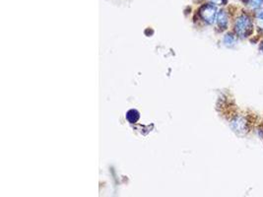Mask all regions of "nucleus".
Wrapping results in <instances>:
<instances>
[{
  "label": "nucleus",
  "instance_id": "1",
  "mask_svg": "<svg viewBox=\"0 0 263 197\" xmlns=\"http://www.w3.org/2000/svg\"><path fill=\"white\" fill-rule=\"evenodd\" d=\"M253 28H254L253 14L248 12L247 10L239 13L234 23V30L238 37L246 38L251 36Z\"/></svg>",
  "mask_w": 263,
  "mask_h": 197
},
{
  "label": "nucleus",
  "instance_id": "2",
  "mask_svg": "<svg viewBox=\"0 0 263 197\" xmlns=\"http://www.w3.org/2000/svg\"><path fill=\"white\" fill-rule=\"evenodd\" d=\"M218 11L219 9L217 6L207 3V4H204L203 6H201V8L199 9V16L206 24L212 25L216 22Z\"/></svg>",
  "mask_w": 263,
  "mask_h": 197
},
{
  "label": "nucleus",
  "instance_id": "3",
  "mask_svg": "<svg viewBox=\"0 0 263 197\" xmlns=\"http://www.w3.org/2000/svg\"><path fill=\"white\" fill-rule=\"evenodd\" d=\"M249 126H250L249 121L247 120V117L242 115H237L231 121L232 129L239 135L246 134L249 131Z\"/></svg>",
  "mask_w": 263,
  "mask_h": 197
},
{
  "label": "nucleus",
  "instance_id": "4",
  "mask_svg": "<svg viewBox=\"0 0 263 197\" xmlns=\"http://www.w3.org/2000/svg\"><path fill=\"white\" fill-rule=\"evenodd\" d=\"M229 13L225 9H220L217 14V18H216V23L218 25V27L220 28V30L224 31L226 30L229 26Z\"/></svg>",
  "mask_w": 263,
  "mask_h": 197
},
{
  "label": "nucleus",
  "instance_id": "5",
  "mask_svg": "<svg viewBox=\"0 0 263 197\" xmlns=\"http://www.w3.org/2000/svg\"><path fill=\"white\" fill-rule=\"evenodd\" d=\"M241 3L248 12L254 14L261 7L263 0H241Z\"/></svg>",
  "mask_w": 263,
  "mask_h": 197
},
{
  "label": "nucleus",
  "instance_id": "6",
  "mask_svg": "<svg viewBox=\"0 0 263 197\" xmlns=\"http://www.w3.org/2000/svg\"><path fill=\"white\" fill-rule=\"evenodd\" d=\"M237 37H238L237 35H234V34H232V33H229V34H227V35L224 37L223 43H224V45H225L227 48H233V47L237 44Z\"/></svg>",
  "mask_w": 263,
  "mask_h": 197
},
{
  "label": "nucleus",
  "instance_id": "7",
  "mask_svg": "<svg viewBox=\"0 0 263 197\" xmlns=\"http://www.w3.org/2000/svg\"><path fill=\"white\" fill-rule=\"evenodd\" d=\"M139 112L135 110H130L126 113V119L130 123H135L139 120Z\"/></svg>",
  "mask_w": 263,
  "mask_h": 197
},
{
  "label": "nucleus",
  "instance_id": "8",
  "mask_svg": "<svg viewBox=\"0 0 263 197\" xmlns=\"http://www.w3.org/2000/svg\"><path fill=\"white\" fill-rule=\"evenodd\" d=\"M207 3H210V4H213L217 7H220V6H225L228 3V0H206Z\"/></svg>",
  "mask_w": 263,
  "mask_h": 197
},
{
  "label": "nucleus",
  "instance_id": "9",
  "mask_svg": "<svg viewBox=\"0 0 263 197\" xmlns=\"http://www.w3.org/2000/svg\"><path fill=\"white\" fill-rule=\"evenodd\" d=\"M253 19H254V25L256 26V28L259 31H262L263 32V18H261V17H254L253 16Z\"/></svg>",
  "mask_w": 263,
  "mask_h": 197
},
{
  "label": "nucleus",
  "instance_id": "10",
  "mask_svg": "<svg viewBox=\"0 0 263 197\" xmlns=\"http://www.w3.org/2000/svg\"><path fill=\"white\" fill-rule=\"evenodd\" d=\"M253 16H254V17H261V18H263V3L262 5H261V7H260L256 12L253 14Z\"/></svg>",
  "mask_w": 263,
  "mask_h": 197
},
{
  "label": "nucleus",
  "instance_id": "11",
  "mask_svg": "<svg viewBox=\"0 0 263 197\" xmlns=\"http://www.w3.org/2000/svg\"><path fill=\"white\" fill-rule=\"evenodd\" d=\"M261 50H262V52H263V42H262V44H261Z\"/></svg>",
  "mask_w": 263,
  "mask_h": 197
}]
</instances>
